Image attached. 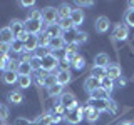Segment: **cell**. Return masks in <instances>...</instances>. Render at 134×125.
<instances>
[{"label": "cell", "instance_id": "21", "mask_svg": "<svg viewBox=\"0 0 134 125\" xmlns=\"http://www.w3.org/2000/svg\"><path fill=\"white\" fill-rule=\"evenodd\" d=\"M7 98H8V102H10V103H14V105H20V103L24 102V95H22V92H19V90L10 92Z\"/></svg>", "mask_w": 134, "mask_h": 125}, {"label": "cell", "instance_id": "51", "mask_svg": "<svg viewBox=\"0 0 134 125\" xmlns=\"http://www.w3.org/2000/svg\"><path fill=\"white\" fill-rule=\"evenodd\" d=\"M119 125H132V123H131V122H127V120H126V122H121Z\"/></svg>", "mask_w": 134, "mask_h": 125}, {"label": "cell", "instance_id": "44", "mask_svg": "<svg viewBox=\"0 0 134 125\" xmlns=\"http://www.w3.org/2000/svg\"><path fill=\"white\" fill-rule=\"evenodd\" d=\"M14 125H34V122H32V120H27V118H22V117H20V118L15 120Z\"/></svg>", "mask_w": 134, "mask_h": 125}, {"label": "cell", "instance_id": "40", "mask_svg": "<svg viewBox=\"0 0 134 125\" xmlns=\"http://www.w3.org/2000/svg\"><path fill=\"white\" fill-rule=\"evenodd\" d=\"M29 18H32V20H42V12L37 10V8H34V10H30Z\"/></svg>", "mask_w": 134, "mask_h": 125}, {"label": "cell", "instance_id": "29", "mask_svg": "<svg viewBox=\"0 0 134 125\" xmlns=\"http://www.w3.org/2000/svg\"><path fill=\"white\" fill-rule=\"evenodd\" d=\"M29 64H30V67H32L34 72H40V70H42V58H40V57H37V55L30 57Z\"/></svg>", "mask_w": 134, "mask_h": 125}, {"label": "cell", "instance_id": "8", "mask_svg": "<svg viewBox=\"0 0 134 125\" xmlns=\"http://www.w3.org/2000/svg\"><path fill=\"white\" fill-rule=\"evenodd\" d=\"M109 27H111V22H109L107 17H104V15L97 17V20H96V32L106 33V32L109 30Z\"/></svg>", "mask_w": 134, "mask_h": 125}, {"label": "cell", "instance_id": "28", "mask_svg": "<svg viewBox=\"0 0 134 125\" xmlns=\"http://www.w3.org/2000/svg\"><path fill=\"white\" fill-rule=\"evenodd\" d=\"M10 52H15V53H24V52H25L24 42H20L19 39H15V40L10 43Z\"/></svg>", "mask_w": 134, "mask_h": 125}, {"label": "cell", "instance_id": "37", "mask_svg": "<svg viewBox=\"0 0 134 125\" xmlns=\"http://www.w3.org/2000/svg\"><path fill=\"white\" fill-rule=\"evenodd\" d=\"M45 78H47V73H44V72H39L35 75V83L39 87H44L45 85Z\"/></svg>", "mask_w": 134, "mask_h": 125}, {"label": "cell", "instance_id": "50", "mask_svg": "<svg viewBox=\"0 0 134 125\" xmlns=\"http://www.w3.org/2000/svg\"><path fill=\"white\" fill-rule=\"evenodd\" d=\"M27 37H29V33H27V32H22L19 37H17V39H19L20 42H25V40H27Z\"/></svg>", "mask_w": 134, "mask_h": 125}, {"label": "cell", "instance_id": "34", "mask_svg": "<svg viewBox=\"0 0 134 125\" xmlns=\"http://www.w3.org/2000/svg\"><path fill=\"white\" fill-rule=\"evenodd\" d=\"M87 37H89V35H87L86 32H77V33H75V37H74V43L75 45L86 43V42H87Z\"/></svg>", "mask_w": 134, "mask_h": 125}, {"label": "cell", "instance_id": "18", "mask_svg": "<svg viewBox=\"0 0 134 125\" xmlns=\"http://www.w3.org/2000/svg\"><path fill=\"white\" fill-rule=\"evenodd\" d=\"M91 98H96V100H109V97H111V92L104 90V89H96L94 92H91Z\"/></svg>", "mask_w": 134, "mask_h": 125}, {"label": "cell", "instance_id": "13", "mask_svg": "<svg viewBox=\"0 0 134 125\" xmlns=\"http://www.w3.org/2000/svg\"><path fill=\"white\" fill-rule=\"evenodd\" d=\"M70 72L69 70H57V73H55V82L59 83V85H67V83L70 82Z\"/></svg>", "mask_w": 134, "mask_h": 125}, {"label": "cell", "instance_id": "42", "mask_svg": "<svg viewBox=\"0 0 134 125\" xmlns=\"http://www.w3.org/2000/svg\"><path fill=\"white\" fill-rule=\"evenodd\" d=\"M7 117H8V107L0 105V120H7Z\"/></svg>", "mask_w": 134, "mask_h": 125}, {"label": "cell", "instance_id": "38", "mask_svg": "<svg viewBox=\"0 0 134 125\" xmlns=\"http://www.w3.org/2000/svg\"><path fill=\"white\" fill-rule=\"evenodd\" d=\"M19 64H20V60H14V58H10V60H8V65H7V70L17 72V68H19Z\"/></svg>", "mask_w": 134, "mask_h": 125}, {"label": "cell", "instance_id": "26", "mask_svg": "<svg viewBox=\"0 0 134 125\" xmlns=\"http://www.w3.org/2000/svg\"><path fill=\"white\" fill-rule=\"evenodd\" d=\"M70 12H72V8L67 5V3H62V5L57 8L59 18H69V17H70Z\"/></svg>", "mask_w": 134, "mask_h": 125}, {"label": "cell", "instance_id": "47", "mask_svg": "<svg viewBox=\"0 0 134 125\" xmlns=\"http://www.w3.org/2000/svg\"><path fill=\"white\" fill-rule=\"evenodd\" d=\"M75 58H77V53H75V52H65V60L67 62H70V64H72Z\"/></svg>", "mask_w": 134, "mask_h": 125}, {"label": "cell", "instance_id": "30", "mask_svg": "<svg viewBox=\"0 0 134 125\" xmlns=\"http://www.w3.org/2000/svg\"><path fill=\"white\" fill-rule=\"evenodd\" d=\"M37 37H39V48H47L50 43V37L45 32H40Z\"/></svg>", "mask_w": 134, "mask_h": 125}, {"label": "cell", "instance_id": "49", "mask_svg": "<svg viewBox=\"0 0 134 125\" xmlns=\"http://www.w3.org/2000/svg\"><path fill=\"white\" fill-rule=\"evenodd\" d=\"M20 5L22 7H34L35 2H34V0H27V2H20Z\"/></svg>", "mask_w": 134, "mask_h": 125}, {"label": "cell", "instance_id": "20", "mask_svg": "<svg viewBox=\"0 0 134 125\" xmlns=\"http://www.w3.org/2000/svg\"><path fill=\"white\" fill-rule=\"evenodd\" d=\"M109 64H111V58H109L107 53H97L94 58V65L97 67H107Z\"/></svg>", "mask_w": 134, "mask_h": 125}, {"label": "cell", "instance_id": "3", "mask_svg": "<svg viewBox=\"0 0 134 125\" xmlns=\"http://www.w3.org/2000/svg\"><path fill=\"white\" fill-rule=\"evenodd\" d=\"M59 67V58L52 52L42 57V72H55Z\"/></svg>", "mask_w": 134, "mask_h": 125}, {"label": "cell", "instance_id": "4", "mask_svg": "<svg viewBox=\"0 0 134 125\" xmlns=\"http://www.w3.org/2000/svg\"><path fill=\"white\" fill-rule=\"evenodd\" d=\"M42 22L44 25H54L59 22V14H57V8L54 7H45L42 10Z\"/></svg>", "mask_w": 134, "mask_h": 125}, {"label": "cell", "instance_id": "35", "mask_svg": "<svg viewBox=\"0 0 134 125\" xmlns=\"http://www.w3.org/2000/svg\"><path fill=\"white\" fill-rule=\"evenodd\" d=\"M72 65H74L75 70H84V68H86V58L81 57V55H77V58L72 62Z\"/></svg>", "mask_w": 134, "mask_h": 125}, {"label": "cell", "instance_id": "22", "mask_svg": "<svg viewBox=\"0 0 134 125\" xmlns=\"http://www.w3.org/2000/svg\"><path fill=\"white\" fill-rule=\"evenodd\" d=\"M65 47V40L62 37H57V39H50V43H49V48L50 50H62Z\"/></svg>", "mask_w": 134, "mask_h": 125}, {"label": "cell", "instance_id": "31", "mask_svg": "<svg viewBox=\"0 0 134 125\" xmlns=\"http://www.w3.org/2000/svg\"><path fill=\"white\" fill-rule=\"evenodd\" d=\"M100 89H104L107 92H112V89H114V80H111V78H107V77L100 78Z\"/></svg>", "mask_w": 134, "mask_h": 125}, {"label": "cell", "instance_id": "24", "mask_svg": "<svg viewBox=\"0 0 134 125\" xmlns=\"http://www.w3.org/2000/svg\"><path fill=\"white\" fill-rule=\"evenodd\" d=\"M32 72L34 70H32V67H30L29 62H20L19 64V68H17V73L19 75H30Z\"/></svg>", "mask_w": 134, "mask_h": 125}, {"label": "cell", "instance_id": "11", "mask_svg": "<svg viewBox=\"0 0 134 125\" xmlns=\"http://www.w3.org/2000/svg\"><path fill=\"white\" fill-rule=\"evenodd\" d=\"M24 47H25V52H34V50H37L39 48V37L29 33L27 40L24 42Z\"/></svg>", "mask_w": 134, "mask_h": 125}, {"label": "cell", "instance_id": "43", "mask_svg": "<svg viewBox=\"0 0 134 125\" xmlns=\"http://www.w3.org/2000/svg\"><path fill=\"white\" fill-rule=\"evenodd\" d=\"M77 7L79 8H82V7H92L94 5V2H91V0H77Z\"/></svg>", "mask_w": 134, "mask_h": 125}, {"label": "cell", "instance_id": "2", "mask_svg": "<svg viewBox=\"0 0 134 125\" xmlns=\"http://www.w3.org/2000/svg\"><path fill=\"white\" fill-rule=\"evenodd\" d=\"M47 27V25H45ZM24 28L27 33H30V35H39L40 32H44V23H42V20H32L27 17V20L24 22Z\"/></svg>", "mask_w": 134, "mask_h": 125}, {"label": "cell", "instance_id": "10", "mask_svg": "<svg viewBox=\"0 0 134 125\" xmlns=\"http://www.w3.org/2000/svg\"><path fill=\"white\" fill-rule=\"evenodd\" d=\"M70 20H72L74 27L77 28L79 25H81L84 22V18H86V15H84V10H81V8H72V12H70Z\"/></svg>", "mask_w": 134, "mask_h": 125}, {"label": "cell", "instance_id": "52", "mask_svg": "<svg viewBox=\"0 0 134 125\" xmlns=\"http://www.w3.org/2000/svg\"><path fill=\"white\" fill-rule=\"evenodd\" d=\"M129 8H134V2H132V0L129 2Z\"/></svg>", "mask_w": 134, "mask_h": 125}, {"label": "cell", "instance_id": "39", "mask_svg": "<svg viewBox=\"0 0 134 125\" xmlns=\"http://www.w3.org/2000/svg\"><path fill=\"white\" fill-rule=\"evenodd\" d=\"M8 60H10V55H7V57H3V55H0V70H2V72H5V70H7V65H8Z\"/></svg>", "mask_w": 134, "mask_h": 125}, {"label": "cell", "instance_id": "19", "mask_svg": "<svg viewBox=\"0 0 134 125\" xmlns=\"http://www.w3.org/2000/svg\"><path fill=\"white\" fill-rule=\"evenodd\" d=\"M17 80H19V73L17 72H12V70H5L3 72V82L7 85H14V83H17Z\"/></svg>", "mask_w": 134, "mask_h": 125}, {"label": "cell", "instance_id": "25", "mask_svg": "<svg viewBox=\"0 0 134 125\" xmlns=\"http://www.w3.org/2000/svg\"><path fill=\"white\" fill-rule=\"evenodd\" d=\"M91 77L97 78V80L104 78V77H106V67H97V65H94V67H92V72H91Z\"/></svg>", "mask_w": 134, "mask_h": 125}, {"label": "cell", "instance_id": "14", "mask_svg": "<svg viewBox=\"0 0 134 125\" xmlns=\"http://www.w3.org/2000/svg\"><path fill=\"white\" fill-rule=\"evenodd\" d=\"M44 32L47 33L50 39H57V37H62V28L59 27V23H54V25H47V27L44 28Z\"/></svg>", "mask_w": 134, "mask_h": 125}, {"label": "cell", "instance_id": "27", "mask_svg": "<svg viewBox=\"0 0 134 125\" xmlns=\"http://www.w3.org/2000/svg\"><path fill=\"white\" fill-rule=\"evenodd\" d=\"M59 27L62 28V32H70L72 28H75L70 18H59Z\"/></svg>", "mask_w": 134, "mask_h": 125}, {"label": "cell", "instance_id": "6", "mask_svg": "<svg viewBox=\"0 0 134 125\" xmlns=\"http://www.w3.org/2000/svg\"><path fill=\"white\" fill-rule=\"evenodd\" d=\"M112 37H114V40H117V42H124L129 37L127 25L126 23H117L114 27V30H112Z\"/></svg>", "mask_w": 134, "mask_h": 125}, {"label": "cell", "instance_id": "7", "mask_svg": "<svg viewBox=\"0 0 134 125\" xmlns=\"http://www.w3.org/2000/svg\"><path fill=\"white\" fill-rule=\"evenodd\" d=\"M111 100V98H109ZM109 100H96V98H89L87 100V105L92 107V108H96V110L99 112H107V103H109Z\"/></svg>", "mask_w": 134, "mask_h": 125}, {"label": "cell", "instance_id": "9", "mask_svg": "<svg viewBox=\"0 0 134 125\" xmlns=\"http://www.w3.org/2000/svg\"><path fill=\"white\" fill-rule=\"evenodd\" d=\"M106 77L111 78V80L121 78V67L117 65V64H109L106 67Z\"/></svg>", "mask_w": 134, "mask_h": 125}, {"label": "cell", "instance_id": "12", "mask_svg": "<svg viewBox=\"0 0 134 125\" xmlns=\"http://www.w3.org/2000/svg\"><path fill=\"white\" fill-rule=\"evenodd\" d=\"M14 40H15V35L12 33L10 28H8V27L0 28V43H8V45H10Z\"/></svg>", "mask_w": 134, "mask_h": 125}, {"label": "cell", "instance_id": "15", "mask_svg": "<svg viewBox=\"0 0 134 125\" xmlns=\"http://www.w3.org/2000/svg\"><path fill=\"white\" fill-rule=\"evenodd\" d=\"M8 28H10L12 33L15 35V39H17V37H19L22 32H25V28H24V22H22V20H19V18H14V20H12L10 25H8Z\"/></svg>", "mask_w": 134, "mask_h": 125}, {"label": "cell", "instance_id": "5", "mask_svg": "<svg viewBox=\"0 0 134 125\" xmlns=\"http://www.w3.org/2000/svg\"><path fill=\"white\" fill-rule=\"evenodd\" d=\"M59 103L65 108V110H70V108L77 107V97L70 92H62V95L59 97Z\"/></svg>", "mask_w": 134, "mask_h": 125}, {"label": "cell", "instance_id": "23", "mask_svg": "<svg viewBox=\"0 0 134 125\" xmlns=\"http://www.w3.org/2000/svg\"><path fill=\"white\" fill-rule=\"evenodd\" d=\"M17 85H19L22 90L29 89V87L32 85V77H30V75H19V80H17Z\"/></svg>", "mask_w": 134, "mask_h": 125}, {"label": "cell", "instance_id": "46", "mask_svg": "<svg viewBox=\"0 0 134 125\" xmlns=\"http://www.w3.org/2000/svg\"><path fill=\"white\" fill-rule=\"evenodd\" d=\"M116 110H117V103L114 102V100H109V103H107V112H111V114H114Z\"/></svg>", "mask_w": 134, "mask_h": 125}, {"label": "cell", "instance_id": "45", "mask_svg": "<svg viewBox=\"0 0 134 125\" xmlns=\"http://www.w3.org/2000/svg\"><path fill=\"white\" fill-rule=\"evenodd\" d=\"M70 65H72V64H70V62H67L65 58H64V60H59V68H60V70H69Z\"/></svg>", "mask_w": 134, "mask_h": 125}, {"label": "cell", "instance_id": "1", "mask_svg": "<svg viewBox=\"0 0 134 125\" xmlns=\"http://www.w3.org/2000/svg\"><path fill=\"white\" fill-rule=\"evenodd\" d=\"M64 118L67 120V123L70 125H77L81 123V120L84 118V107H75V108H70V110H67V114Z\"/></svg>", "mask_w": 134, "mask_h": 125}, {"label": "cell", "instance_id": "53", "mask_svg": "<svg viewBox=\"0 0 134 125\" xmlns=\"http://www.w3.org/2000/svg\"><path fill=\"white\" fill-rule=\"evenodd\" d=\"M0 105H2V103H0Z\"/></svg>", "mask_w": 134, "mask_h": 125}, {"label": "cell", "instance_id": "36", "mask_svg": "<svg viewBox=\"0 0 134 125\" xmlns=\"http://www.w3.org/2000/svg\"><path fill=\"white\" fill-rule=\"evenodd\" d=\"M49 95H50V97H60V95H62V85H59V83L52 85L49 89Z\"/></svg>", "mask_w": 134, "mask_h": 125}, {"label": "cell", "instance_id": "32", "mask_svg": "<svg viewBox=\"0 0 134 125\" xmlns=\"http://www.w3.org/2000/svg\"><path fill=\"white\" fill-rule=\"evenodd\" d=\"M124 22L127 27H134V8H129L124 14Z\"/></svg>", "mask_w": 134, "mask_h": 125}, {"label": "cell", "instance_id": "41", "mask_svg": "<svg viewBox=\"0 0 134 125\" xmlns=\"http://www.w3.org/2000/svg\"><path fill=\"white\" fill-rule=\"evenodd\" d=\"M8 53H10V45L8 43H0V55L7 57Z\"/></svg>", "mask_w": 134, "mask_h": 125}, {"label": "cell", "instance_id": "16", "mask_svg": "<svg viewBox=\"0 0 134 125\" xmlns=\"http://www.w3.org/2000/svg\"><path fill=\"white\" fill-rule=\"evenodd\" d=\"M100 87V80H97V78H94V77H87L86 78V82H84V89H86V92H94L96 89H99Z\"/></svg>", "mask_w": 134, "mask_h": 125}, {"label": "cell", "instance_id": "33", "mask_svg": "<svg viewBox=\"0 0 134 125\" xmlns=\"http://www.w3.org/2000/svg\"><path fill=\"white\" fill-rule=\"evenodd\" d=\"M34 125H52L50 123V115L45 114V115H40L34 120Z\"/></svg>", "mask_w": 134, "mask_h": 125}, {"label": "cell", "instance_id": "17", "mask_svg": "<svg viewBox=\"0 0 134 125\" xmlns=\"http://www.w3.org/2000/svg\"><path fill=\"white\" fill-rule=\"evenodd\" d=\"M84 118H87L91 123H94L96 120L99 118V112L96 110V108H92V107H89V105H86V107H84Z\"/></svg>", "mask_w": 134, "mask_h": 125}, {"label": "cell", "instance_id": "48", "mask_svg": "<svg viewBox=\"0 0 134 125\" xmlns=\"http://www.w3.org/2000/svg\"><path fill=\"white\" fill-rule=\"evenodd\" d=\"M77 47H79V45H75L74 42H72V43H67L65 45V48H67L65 52H75V53H77Z\"/></svg>", "mask_w": 134, "mask_h": 125}]
</instances>
